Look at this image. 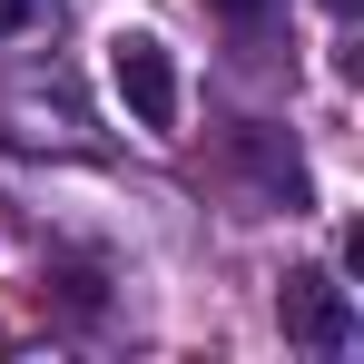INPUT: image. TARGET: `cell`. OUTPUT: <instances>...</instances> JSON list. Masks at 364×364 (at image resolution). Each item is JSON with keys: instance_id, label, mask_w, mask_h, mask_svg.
<instances>
[{"instance_id": "cell-5", "label": "cell", "mask_w": 364, "mask_h": 364, "mask_svg": "<svg viewBox=\"0 0 364 364\" xmlns=\"http://www.w3.org/2000/svg\"><path fill=\"white\" fill-rule=\"evenodd\" d=\"M325 10H335V20H345V10H355V0H325Z\"/></svg>"}, {"instance_id": "cell-3", "label": "cell", "mask_w": 364, "mask_h": 364, "mask_svg": "<svg viewBox=\"0 0 364 364\" xmlns=\"http://www.w3.org/2000/svg\"><path fill=\"white\" fill-rule=\"evenodd\" d=\"M60 0H0V40H20V30H40Z\"/></svg>"}, {"instance_id": "cell-1", "label": "cell", "mask_w": 364, "mask_h": 364, "mask_svg": "<svg viewBox=\"0 0 364 364\" xmlns=\"http://www.w3.org/2000/svg\"><path fill=\"white\" fill-rule=\"evenodd\" d=\"M109 79H119V99H128L138 128H178V60H168L148 30H119V40H109Z\"/></svg>"}, {"instance_id": "cell-4", "label": "cell", "mask_w": 364, "mask_h": 364, "mask_svg": "<svg viewBox=\"0 0 364 364\" xmlns=\"http://www.w3.org/2000/svg\"><path fill=\"white\" fill-rule=\"evenodd\" d=\"M207 10H217V20H237V30H246V20H266V0H207Z\"/></svg>"}, {"instance_id": "cell-2", "label": "cell", "mask_w": 364, "mask_h": 364, "mask_svg": "<svg viewBox=\"0 0 364 364\" xmlns=\"http://www.w3.org/2000/svg\"><path fill=\"white\" fill-rule=\"evenodd\" d=\"M276 315H286V335L315 345V355H345V345H355V286H335V276H315V266L286 276Z\"/></svg>"}]
</instances>
